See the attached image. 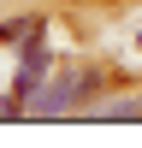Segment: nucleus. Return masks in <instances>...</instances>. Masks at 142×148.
<instances>
[{
  "label": "nucleus",
  "mask_w": 142,
  "mask_h": 148,
  "mask_svg": "<svg viewBox=\"0 0 142 148\" xmlns=\"http://www.w3.org/2000/svg\"><path fill=\"white\" fill-rule=\"evenodd\" d=\"M30 30H36V24H24V18H12V24H0V42L12 47V42H24V36H30Z\"/></svg>",
  "instance_id": "nucleus-3"
},
{
  "label": "nucleus",
  "mask_w": 142,
  "mask_h": 148,
  "mask_svg": "<svg viewBox=\"0 0 142 148\" xmlns=\"http://www.w3.org/2000/svg\"><path fill=\"white\" fill-rule=\"evenodd\" d=\"M71 95H77V77H59L53 89H42V113H59V107H65Z\"/></svg>",
  "instance_id": "nucleus-1"
},
{
  "label": "nucleus",
  "mask_w": 142,
  "mask_h": 148,
  "mask_svg": "<svg viewBox=\"0 0 142 148\" xmlns=\"http://www.w3.org/2000/svg\"><path fill=\"white\" fill-rule=\"evenodd\" d=\"M42 71H47V47L36 42L30 53H24V83H36V77H42Z\"/></svg>",
  "instance_id": "nucleus-2"
}]
</instances>
